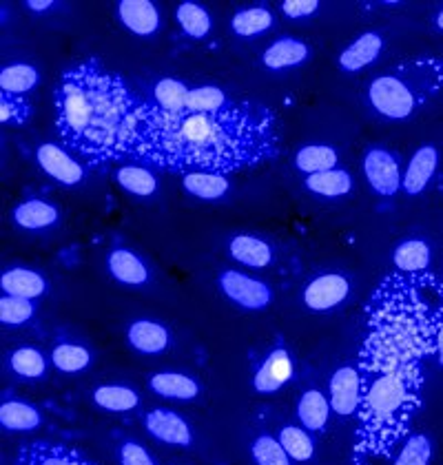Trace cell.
I'll use <instances>...</instances> for the list:
<instances>
[{"label": "cell", "instance_id": "1", "mask_svg": "<svg viewBox=\"0 0 443 465\" xmlns=\"http://www.w3.org/2000/svg\"><path fill=\"white\" fill-rule=\"evenodd\" d=\"M435 352L432 317L404 302L381 311L359 352L361 408L355 450L359 457H386L408 437L424 397L421 361Z\"/></svg>", "mask_w": 443, "mask_h": 465}, {"label": "cell", "instance_id": "2", "mask_svg": "<svg viewBox=\"0 0 443 465\" xmlns=\"http://www.w3.org/2000/svg\"><path fill=\"white\" fill-rule=\"evenodd\" d=\"M280 151L273 111L233 100L215 114H166L144 100L133 158L171 173H238L273 160Z\"/></svg>", "mask_w": 443, "mask_h": 465}, {"label": "cell", "instance_id": "3", "mask_svg": "<svg viewBox=\"0 0 443 465\" xmlns=\"http://www.w3.org/2000/svg\"><path fill=\"white\" fill-rule=\"evenodd\" d=\"M54 104L60 140L89 166L135 155L144 100L98 60L67 69L55 87Z\"/></svg>", "mask_w": 443, "mask_h": 465}, {"label": "cell", "instance_id": "4", "mask_svg": "<svg viewBox=\"0 0 443 465\" xmlns=\"http://www.w3.org/2000/svg\"><path fill=\"white\" fill-rule=\"evenodd\" d=\"M443 89V55H417L381 72L366 87V104L392 123L412 118Z\"/></svg>", "mask_w": 443, "mask_h": 465}, {"label": "cell", "instance_id": "5", "mask_svg": "<svg viewBox=\"0 0 443 465\" xmlns=\"http://www.w3.org/2000/svg\"><path fill=\"white\" fill-rule=\"evenodd\" d=\"M218 288L222 295L241 311L261 312L273 304V286L260 277L241 271H222L218 275Z\"/></svg>", "mask_w": 443, "mask_h": 465}, {"label": "cell", "instance_id": "6", "mask_svg": "<svg viewBox=\"0 0 443 465\" xmlns=\"http://www.w3.org/2000/svg\"><path fill=\"white\" fill-rule=\"evenodd\" d=\"M361 171L372 193L379 197H395L404 186V169L395 151L372 144L364 151Z\"/></svg>", "mask_w": 443, "mask_h": 465}, {"label": "cell", "instance_id": "7", "mask_svg": "<svg viewBox=\"0 0 443 465\" xmlns=\"http://www.w3.org/2000/svg\"><path fill=\"white\" fill-rule=\"evenodd\" d=\"M352 282L346 272H320L301 288V304L310 312H332L349 302Z\"/></svg>", "mask_w": 443, "mask_h": 465}, {"label": "cell", "instance_id": "8", "mask_svg": "<svg viewBox=\"0 0 443 465\" xmlns=\"http://www.w3.org/2000/svg\"><path fill=\"white\" fill-rule=\"evenodd\" d=\"M329 399L337 419H352L361 408V375L359 368L344 363L329 379Z\"/></svg>", "mask_w": 443, "mask_h": 465}, {"label": "cell", "instance_id": "9", "mask_svg": "<svg viewBox=\"0 0 443 465\" xmlns=\"http://www.w3.org/2000/svg\"><path fill=\"white\" fill-rule=\"evenodd\" d=\"M36 162L49 180L58 182L60 186H80L87 178V171L78 160L69 153L64 146L54 143H43L36 146Z\"/></svg>", "mask_w": 443, "mask_h": 465}, {"label": "cell", "instance_id": "10", "mask_svg": "<svg viewBox=\"0 0 443 465\" xmlns=\"http://www.w3.org/2000/svg\"><path fill=\"white\" fill-rule=\"evenodd\" d=\"M144 430L164 446L189 448L193 443V430L180 412L171 408H153L143 417Z\"/></svg>", "mask_w": 443, "mask_h": 465}, {"label": "cell", "instance_id": "11", "mask_svg": "<svg viewBox=\"0 0 443 465\" xmlns=\"http://www.w3.org/2000/svg\"><path fill=\"white\" fill-rule=\"evenodd\" d=\"M295 375V363L290 357L289 348L286 346H275L271 348L269 355L264 357V361L260 363L258 371L253 375V388L258 394H275L280 392L286 383L290 381Z\"/></svg>", "mask_w": 443, "mask_h": 465}, {"label": "cell", "instance_id": "12", "mask_svg": "<svg viewBox=\"0 0 443 465\" xmlns=\"http://www.w3.org/2000/svg\"><path fill=\"white\" fill-rule=\"evenodd\" d=\"M115 16L129 34L138 38H153L162 29V12L151 0H123L115 7Z\"/></svg>", "mask_w": 443, "mask_h": 465}, {"label": "cell", "instance_id": "13", "mask_svg": "<svg viewBox=\"0 0 443 465\" xmlns=\"http://www.w3.org/2000/svg\"><path fill=\"white\" fill-rule=\"evenodd\" d=\"M386 38L384 34L372 29V32L359 34L357 38H352L341 54L337 55V67L346 74H357L364 72L366 67L375 64L379 60V55L384 54Z\"/></svg>", "mask_w": 443, "mask_h": 465}, {"label": "cell", "instance_id": "14", "mask_svg": "<svg viewBox=\"0 0 443 465\" xmlns=\"http://www.w3.org/2000/svg\"><path fill=\"white\" fill-rule=\"evenodd\" d=\"M310 58H313V47L304 38L281 36L261 52L260 60L269 72H289L306 64Z\"/></svg>", "mask_w": 443, "mask_h": 465}, {"label": "cell", "instance_id": "15", "mask_svg": "<svg viewBox=\"0 0 443 465\" xmlns=\"http://www.w3.org/2000/svg\"><path fill=\"white\" fill-rule=\"evenodd\" d=\"M127 343L138 352V355L155 357L169 351L171 343H173V335H171V331L166 328V323L143 317V320H135L129 323Z\"/></svg>", "mask_w": 443, "mask_h": 465}, {"label": "cell", "instance_id": "16", "mask_svg": "<svg viewBox=\"0 0 443 465\" xmlns=\"http://www.w3.org/2000/svg\"><path fill=\"white\" fill-rule=\"evenodd\" d=\"M437 166H439V149H437L435 144H421L419 149L412 153V158L408 160L401 191L410 197L424 193L428 184L435 178Z\"/></svg>", "mask_w": 443, "mask_h": 465}, {"label": "cell", "instance_id": "17", "mask_svg": "<svg viewBox=\"0 0 443 465\" xmlns=\"http://www.w3.org/2000/svg\"><path fill=\"white\" fill-rule=\"evenodd\" d=\"M226 252L240 266L253 271L269 269L275 262L273 246L258 235H249V232H240V235L231 237L229 244H226Z\"/></svg>", "mask_w": 443, "mask_h": 465}, {"label": "cell", "instance_id": "18", "mask_svg": "<svg viewBox=\"0 0 443 465\" xmlns=\"http://www.w3.org/2000/svg\"><path fill=\"white\" fill-rule=\"evenodd\" d=\"M16 465H95L75 450L60 443L32 441L20 446Z\"/></svg>", "mask_w": 443, "mask_h": 465}, {"label": "cell", "instance_id": "19", "mask_svg": "<svg viewBox=\"0 0 443 465\" xmlns=\"http://www.w3.org/2000/svg\"><path fill=\"white\" fill-rule=\"evenodd\" d=\"M107 271L118 284L131 286V288L147 286L151 280V271L149 266L144 264L143 257H140L138 252L123 249V246H120V249L109 251Z\"/></svg>", "mask_w": 443, "mask_h": 465}, {"label": "cell", "instance_id": "20", "mask_svg": "<svg viewBox=\"0 0 443 465\" xmlns=\"http://www.w3.org/2000/svg\"><path fill=\"white\" fill-rule=\"evenodd\" d=\"M149 391L155 397L171 399V401H195L202 392V386L195 377L180 371H160L149 377Z\"/></svg>", "mask_w": 443, "mask_h": 465}, {"label": "cell", "instance_id": "21", "mask_svg": "<svg viewBox=\"0 0 443 465\" xmlns=\"http://www.w3.org/2000/svg\"><path fill=\"white\" fill-rule=\"evenodd\" d=\"M332 417L330 399L329 392H324L321 388H306L304 392L297 399V419L306 430L310 432L321 434L329 428V421Z\"/></svg>", "mask_w": 443, "mask_h": 465}, {"label": "cell", "instance_id": "22", "mask_svg": "<svg viewBox=\"0 0 443 465\" xmlns=\"http://www.w3.org/2000/svg\"><path fill=\"white\" fill-rule=\"evenodd\" d=\"M182 189L193 200L200 202H222L233 191L231 178L224 173H211V171H189L180 175Z\"/></svg>", "mask_w": 443, "mask_h": 465}, {"label": "cell", "instance_id": "23", "mask_svg": "<svg viewBox=\"0 0 443 465\" xmlns=\"http://www.w3.org/2000/svg\"><path fill=\"white\" fill-rule=\"evenodd\" d=\"M12 220L23 231H47L60 222V209L52 202L32 197L14 206Z\"/></svg>", "mask_w": 443, "mask_h": 465}, {"label": "cell", "instance_id": "24", "mask_svg": "<svg viewBox=\"0 0 443 465\" xmlns=\"http://www.w3.org/2000/svg\"><path fill=\"white\" fill-rule=\"evenodd\" d=\"M0 288H3L5 295L36 302L43 295H47L49 282L44 280L43 272L25 269V266H12V269L5 271L3 277H0Z\"/></svg>", "mask_w": 443, "mask_h": 465}, {"label": "cell", "instance_id": "25", "mask_svg": "<svg viewBox=\"0 0 443 465\" xmlns=\"http://www.w3.org/2000/svg\"><path fill=\"white\" fill-rule=\"evenodd\" d=\"M432 249L426 240H404L392 251V266L408 277H421L430 271Z\"/></svg>", "mask_w": 443, "mask_h": 465}, {"label": "cell", "instance_id": "26", "mask_svg": "<svg viewBox=\"0 0 443 465\" xmlns=\"http://www.w3.org/2000/svg\"><path fill=\"white\" fill-rule=\"evenodd\" d=\"M95 408L113 414H127L140 408V392L127 383H103L92 392Z\"/></svg>", "mask_w": 443, "mask_h": 465}, {"label": "cell", "instance_id": "27", "mask_svg": "<svg viewBox=\"0 0 443 465\" xmlns=\"http://www.w3.org/2000/svg\"><path fill=\"white\" fill-rule=\"evenodd\" d=\"M115 182L124 193L138 197V200H151L158 195L160 182L158 175L144 164H123L115 169Z\"/></svg>", "mask_w": 443, "mask_h": 465}, {"label": "cell", "instance_id": "28", "mask_svg": "<svg viewBox=\"0 0 443 465\" xmlns=\"http://www.w3.org/2000/svg\"><path fill=\"white\" fill-rule=\"evenodd\" d=\"M304 189L315 197H324V200H341L355 191V180H352L349 169L337 166V169L324 171V173L309 175L304 180Z\"/></svg>", "mask_w": 443, "mask_h": 465}, {"label": "cell", "instance_id": "29", "mask_svg": "<svg viewBox=\"0 0 443 465\" xmlns=\"http://www.w3.org/2000/svg\"><path fill=\"white\" fill-rule=\"evenodd\" d=\"M293 166L300 173H304L306 178H309V175L324 173V171L337 169V166H340V151L332 144L324 143L304 144L295 151Z\"/></svg>", "mask_w": 443, "mask_h": 465}, {"label": "cell", "instance_id": "30", "mask_svg": "<svg viewBox=\"0 0 443 465\" xmlns=\"http://www.w3.org/2000/svg\"><path fill=\"white\" fill-rule=\"evenodd\" d=\"M0 426L7 432H34L43 426V412L23 399H5L0 403Z\"/></svg>", "mask_w": 443, "mask_h": 465}, {"label": "cell", "instance_id": "31", "mask_svg": "<svg viewBox=\"0 0 443 465\" xmlns=\"http://www.w3.org/2000/svg\"><path fill=\"white\" fill-rule=\"evenodd\" d=\"M7 363L9 371L16 377L25 379V381H43V379L47 377L52 359L44 355L40 348L20 346L16 351L9 352Z\"/></svg>", "mask_w": 443, "mask_h": 465}, {"label": "cell", "instance_id": "32", "mask_svg": "<svg viewBox=\"0 0 443 465\" xmlns=\"http://www.w3.org/2000/svg\"><path fill=\"white\" fill-rule=\"evenodd\" d=\"M275 25V14L269 7H241L231 16L229 27L238 38H258Z\"/></svg>", "mask_w": 443, "mask_h": 465}, {"label": "cell", "instance_id": "33", "mask_svg": "<svg viewBox=\"0 0 443 465\" xmlns=\"http://www.w3.org/2000/svg\"><path fill=\"white\" fill-rule=\"evenodd\" d=\"M175 23L191 40H206L213 32V16L209 9L200 3H191V0H184L175 7Z\"/></svg>", "mask_w": 443, "mask_h": 465}, {"label": "cell", "instance_id": "34", "mask_svg": "<svg viewBox=\"0 0 443 465\" xmlns=\"http://www.w3.org/2000/svg\"><path fill=\"white\" fill-rule=\"evenodd\" d=\"M277 439L284 446L290 461L306 463L315 457V439L310 430H306L301 423H284L277 430Z\"/></svg>", "mask_w": 443, "mask_h": 465}, {"label": "cell", "instance_id": "35", "mask_svg": "<svg viewBox=\"0 0 443 465\" xmlns=\"http://www.w3.org/2000/svg\"><path fill=\"white\" fill-rule=\"evenodd\" d=\"M40 84V72L29 63H12L0 69V91L9 95L32 94Z\"/></svg>", "mask_w": 443, "mask_h": 465}, {"label": "cell", "instance_id": "36", "mask_svg": "<svg viewBox=\"0 0 443 465\" xmlns=\"http://www.w3.org/2000/svg\"><path fill=\"white\" fill-rule=\"evenodd\" d=\"M52 366L63 375H78L94 363V355L87 346L72 341H60L52 348Z\"/></svg>", "mask_w": 443, "mask_h": 465}, {"label": "cell", "instance_id": "37", "mask_svg": "<svg viewBox=\"0 0 443 465\" xmlns=\"http://www.w3.org/2000/svg\"><path fill=\"white\" fill-rule=\"evenodd\" d=\"M191 89L193 87H189V84L178 78H162L153 84L151 103L166 111V114H180V111H186Z\"/></svg>", "mask_w": 443, "mask_h": 465}, {"label": "cell", "instance_id": "38", "mask_svg": "<svg viewBox=\"0 0 443 465\" xmlns=\"http://www.w3.org/2000/svg\"><path fill=\"white\" fill-rule=\"evenodd\" d=\"M435 457V443L426 432H412L408 434L397 450L392 465H430Z\"/></svg>", "mask_w": 443, "mask_h": 465}, {"label": "cell", "instance_id": "39", "mask_svg": "<svg viewBox=\"0 0 443 465\" xmlns=\"http://www.w3.org/2000/svg\"><path fill=\"white\" fill-rule=\"evenodd\" d=\"M233 103L231 95L218 84H200L191 89L186 111H200V114H215V111L226 109Z\"/></svg>", "mask_w": 443, "mask_h": 465}, {"label": "cell", "instance_id": "40", "mask_svg": "<svg viewBox=\"0 0 443 465\" xmlns=\"http://www.w3.org/2000/svg\"><path fill=\"white\" fill-rule=\"evenodd\" d=\"M34 317H36V302L3 292V297H0V323L5 328H23Z\"/></svg>", "mask_w": 443, "mask_h": 465}, {"label": "cell", "instance_id": "41", "mask_svg": "<svg viewBox=\"0 0 443 465\" xmlns=\"http://www.w3.org/2000/svg\"><path fill=\"white\" fill-rule=\"evenodd\" d=\"M251 457L255 465H293L280 439L261 432L251 441Z\"/></svg>", "mask_w": 443, "mask_h": 465}, {"label": "cell", "instance_id": "42", "mask_svg": "<svg viewBox=\"0 0 443 465\" xmlns=\"http://www.w3.org/2000/svg\"><path fill=\"white\" fill-rule=\"evenodd\" d=\"M32 118V104L23 95H9L0 94V120L5 124L23 126Z\"/></svg>", "mask_w": 443, "mask_h": 465}, {"label": "cell", "instance_id": "43", "mask_svg": "<svg viewBox=\"0 0 443 465\" xmlns=\"http://www.w3.org/2000/svg\"><path fill=\"white\" fill-rule=\"evenodd\" d=\"M118 463L120 465H158L147 448L133 439H124L118 446Z\"/></svg>", "mask_w": 443, "mask_h": 465}, {"label": "cell", "instance_id": "44", "mask_svg": "<svg viewBox=\"0 0 443 465\" xmlns=\"http://www.w3.org/2000/svg\"><path fill=\"white\" fill-rule=\"evenodd\" d=\"M321 9V3L317 0H284L280 3V12L290 20H304L315 16Z\"/></svg>", "mask_w": 443, "mask_h": 465}, {"label": "cell", "instance_id": "45", "mask_svg": "<svg viewBox=\"0 0 443 465\" xmlns=\"http://www.w3.org/2000/svg\"><path fill=\"white\" fill-rule=\"evenodd\" d=\"M432 340H435V357L443 368V312L432 317Z\"/></svg>", "mask_w": 443, "mask_h": 465}, {"label": "cell", "instance_id": "46", "mask_svg": "<svg viewBox=\"0 0 443 465\" xmlns=\"http://www.w3.org/2000/svg\"><path fill=\"white\" fill-rule=\"evenodd\" d=\"M25 9L32 14H49L55 9V3L52 0H27V3H23Z\"/></svg>", "mask_w": 443, "mask_h": 465}, {"label": "cell", "instance_id": "47", "mask_svg": "<svg viewBox=\"0 0 443 465\" xmlns=\"http://www.w3.org/2000/svg\"><path fill=\"white\" fill-rule=\"evenodd\" d=\"M435 27L439 29V32H443V9H439V14L435 16Z\"/></svg>", "mask_w": 443, "mask_h": 465}, {"label": "cell", "instance_id": "48", "mask_svg": "<svg viewBox=\"0 0 443 465\" xmlns=\"http://www.w3.org/2000/svg\"><path fill=\"white\" fill-rule=\"evenodd\" d=\"M441 312H443V306H441Z\"/></svg>", "mask_w": 443, "mask_h": 465}]
</instances>
